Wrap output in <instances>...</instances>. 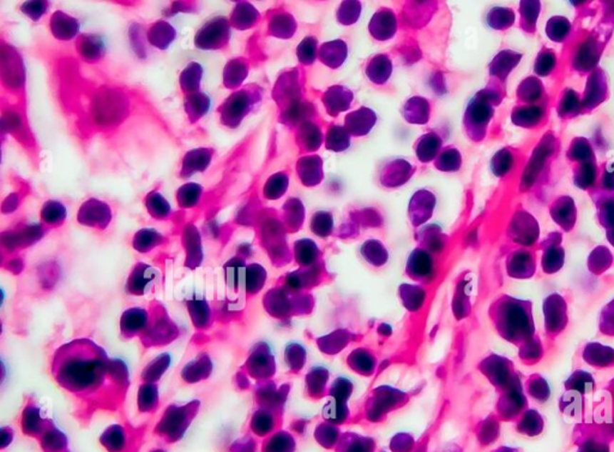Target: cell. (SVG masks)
<instances>
[{
	"instance_id": "17",
	"label": "cell",
	"mask_w": 614,
	"mask_h": 452,
	"mask_svg": "<svg viewBox=\"0 0 614 452\" xmlns=\"http://www.w3.org/2000/svg\"><path fill=\"white\" fill-rule=\"evenodd\" d=\"M327 149L334 152H342L351 146V135L344 126H334L329 129L327 135Z\"/></svg>"
},
{
	"instance_id": "13",
	"label": "cell",
	"mask_w": 614,
	"mask_h": 452,
	"mask_svg": "<svg viewBox=\"0 0 614 452\" xmlns=\"http://www.w3.org/2000/svg\"><path fill=\"white\" fill-rule=\"evenodd\" d=\"M430 104L420 96H415L404 105V116L409 123L425 124L430 119Z\"/></svg>"
},
{
	"instance_id": "11",
	"label": "cell",
	"mask_w": 614,
	"mask_h": 452,
	"mask_svg": "<svg viewBox=\"0 0 614 452\" xmlns=\"http://www.w3.org/2000/svg\"><path fill=\"white\" fill-rule=\"evenodd\" d=\"M392 63L385 54H377L369 61L366 68V75L374 84H383L392 76Z\"/></svg>"
},
{
	"instance_id": "28",
	"label": "cell",
	"mask_w": 614,
	"mask_h": 452,
	"mask_svg": "<svg viewBox=\"0 0 614 452\" xmlns=\"http://www.w3.org/2000/svg\"><path fill=\"white\" fill-rule=\"evenodd\" d=\"M191 99L186 103V110L189 112L190 118L195 121L202 117L209 107V99L204 94H193Z\"/></svg>"
},
{
	"instance_id": "35",
	"label": "cell",
	"mask_w": 614,
	"mask_h": 452,
	"mask_svg": "<svg viewBox=\"0 0 614 452\" xmlns=\"http://www.w3.org/2000/svg\"><path fill=\"white\" fill-rule=\"evenodd\" d=\"M147 202L148 207L153 212L151 214L158 216V214H167L170 212V206L158 193H150V195L148 196Z\"/></svg>"
},
{
	"instance_id": "5",
	"label": "cell",
	"mask_w": 614,
	"mask_h": 452,
	"mask_svg": "<svg viewBox=\"0 0 614 452\" xmlns=\"http://www.w3.org/2000/svg\"><path fill=\"white\" fill-rule=\"evenodd\" d=\"M369 31L379 41H385L395 35L397 29L396 16L392 10H382L374 14L369 23Z\"/></svg>"
},
{
	"instance_id": "23",
	"label": "cell",
	"mask_w": 614,
	"mask_h": 452,
	"mask_svg": "<svg viewBox=\"0 0 614 452\" xmlns=\"http://www.w3.org/2000/svg\"><path fill=\"white\" fill-rule=\"evenodd\" d=\"M200 77H202V69L200 65L196 63L190 64L184 73L181 74V89L184 88V91H197L200 88Z\"/></svg>"
},
{
	"instance_id": "24",
	"label": "cell",
	"mask_w": 614,
	"mask_h": 452,
	"mask_svg": "<svg viewBox=\"0 0 614 452\" xmlns=\"http://www.w3.org/2000/svg\"><path fill=\"white\" fill-rule=\"evenodd\" d=\"M203 189L196 183H188L186 186H181L178 191V201L179 205L184 207H193L200 200Z\"/></svg>"
},
{
	"instance_id": "40",
	"label": "cell",
	"mask_w": 614,
	"mask_h": 452,
	"mask_svg": "<svg viewBox=\"0 0 614 452\" xmlns=\"http://www.w3.org/2000/svg\"><path fill=\"white\" fill-rule=\"evenodd\" d=\"M151 452H166V451H163V450H154V451H151Z\"/></svg>"
},
{
	"instance_id": "21",
	"label": "cell",
	"mask_w": 614,
	"mask_h": 452,
	"mask_svg": "<svg viewBox=\"0 0 614 452\" xmlns=\"http://www.w3.org/2000/svg\"><path fill=\"white\" fill-rule=\"evenodd\" d=\"M461 164H462V158L456 149H445L444 152L441 153L437 161H436V168L439 169L441 171H457L460 170Z\"/></svg>"
},
{
	"instance_id": "14",
	"label": "cell",
	"mask_w": 614,
	"mask_h": 452,
	"mask_svg": "<svg viewBox=\"0 0 614 452\" xmlns=\"http://www.w3.org/2000/svg\"><path fill=\"white\" fill-rule=\"evenodd\" d=\"M441 149V139L437 134L429 133L422 135L416 142L415 152L422 163H429L437 156Z\"/></svg>"
},
{
	"instance_id": "27",
	"label": "cell",
	"mask_w": 614,
	"mask_h": 452,
	"mask_svg": "<svg viewBox=\"0 0 614 452\" xmlns=\"http://www.w3.org/2000/svg\"><path fill=\"white\" fill-rule=\"evenodd\" d=\"M246 74H247V69L245 68L244 63L240 61H233L226 68L225 82L228 87H237V84H242V80L245 79Z\"/></svg>"
},
{
	"instance_id": "3",
	"label": "cell",
	"mask_w": 614,
	"mask_h": 452,
	"mask_svg": "<svg viewBox=\"0 0 614 452\" xmlns=\"http://www.w3.org/2000/svg\"><path fill=\"white\" fill-rule=\"evenodd\" d=\"M252 94L247 89L246 91H237L234 93L230 99L227 100L222 106L223 119L227 126H235L242 122V118L245 117L247 112L252 106Z\"/></svg>"
},
{
	"instance_id": "25",
	"label": "cell",
	"mask_w": 614,
	"mask_h": 452,
	"mask_svg": "<svg viewBox=\"0 0 614 452\" xmlns=\"http://www.w3.org/2000/svg\"><path fill=\"white\" fill-rule=\"evenodd\" d=\"M288 188V179L283 174H276L269 179L265 188H264V194L268 199H279L282 196V194L286 193Z\"/></svg>"
},
{
	"instance_id": "34",
	"label": "cell",
	"mask_w": 614,
	"mask_h": 452,
	"mask_svg": "<svg viewBox=\"0 0 614 452\" xmlns=\"http://www.w3.org/2000/svg\"><path fill=\"white\" fill-rule=\"evenodd\" d=\"M65 446V438L59 433H49L42 441V448L46 452H63Z\"/></svg>"
},
{
	"instance_id": "9",
	"label": "cell",
	"mask_w": 614,
	"mask_h": 452,
	"mask_svg": "<svg viewBox=\"0 0 614 452\" xmlns=\"http://www.w3.org/2000/svg\"><path fill=\"white\" fill-rule=\"evenodd\" d=\"M348 47L342 40L325 42L319 49V59L327 66L337 69L346 61Z\"/></svg>"
},
{
	"instance_id": "2",
	"label": "cell",
	"mask_w": 614,
	"mask_h": 452,
	"mask_svg": "<svg viewBox=\"0 0 614 452\" xmlns=\"http://www.w3.org/2000/svg\"><path fill=\"white\" fill-rule=\"evenodd\" d=\"M545 327L550 335L561 333L568 325V304L561 295L553 293L543 303Z\"/></svg>"
},
{
	"instance_id": "30",
	"label": "cell",
	"mask_w": 614,
	"mask_h": 452,
	"mask_svg": "<svg viewBox=\"0 0 614 452\" xmlns=\"http://www.w3.org/2000/svg\"><path fill=\"white\" fill-rule=\"evenodd\" d=\"M529 393L533 398L538 399L540 402L546 401L550 397V388L546 380L540 376H533L529 381Z\"/></svg>"
},
{
	"instance_id": "31",
	"label": "cell",
	"mask_w": 614,
	"mask_h": 452,
	"mask_svg": "<svg viewBox=\"0 0 614 452\" xmlns=\"http://www.w3.org/2000/svg\"><path fill=\"white\" fill-rule=\"evenodd\" d=\"M563 251L554 247L543 255V266L546 273H554L563 266Z\"/></svg>"
},
{
	"instance_id": "4",
	"label": "cell",
	"mask_w": 614,
	"mask_h": 452,
	"mask_svg": "<svg viewBox=\"0 0 614 452\" xmlns=\"http://www.w3.org/2000/svg\"><path fill=\"white\" fill-rule=\"evenodd\" d=\"M377 122V116L371 109L362 107L347 114L344 128L351 136H365Z\"/></svg>"
},
{
	"instance_id": "26",
	"label": "cell",
	"mask_w": 614,
	"mask_h": 452,
	"mask_svg": "<svg viewBox=\"0 0 614 452\" xmlns=\"http://www.w3.org/2000/svg\"><path fill=\"white\" fill-rule=\"evenodd\" d=\"M362 12V4H359L357 1H346L343 4L339 5V11H337V19L339 23L349 26L353 23L357 22Z\"/></svg>"
},
{
	"instance_id": "38",
	"label": "cell",
	"mask_w": 614,
	"mask_h": 452,
	"mask_svg": "<svg viewBox=\"0 0 614 452\" xmlns=\"http://www.w3.org/2000/svg\"><path fill=\"white\" fill-rule=\"evenodd\" d=\"M47 6L49 5L46 3H26L22 5V10L31 19H38L41 17L42 14H45Z\"/></svg>"
},
{
	"instance_id": "10",
	"label": "cell",
	"mask_w": 614,
	"mask_h": 452,
	"mask_svg": "<svg viewBox=\"0 0 614 452\" xmlns=\"http://www.w3.org/2000/svg\"><path fill=\"white\" fill-rule=\"evenodd\" d=\"M318 156H305L299 160L298 174L302 182L307 186H317L323 179V166Z\"/></svg>"
},
{
	"instance_id": "18",
	"label": "cell",
	"mask_w": 614,
	"mask_h": 452,
	"mask_svg": "<svg viewBox=\"0 0 614 452\" xmlns=\"http://www.w3.org/2000/svg\"><path fill=\"white\" fill-rule=\"evenodd\" d=\"M101 443L110 452H125L128 448V439L124 430L119 427H111L101 438Z\"/></svg>"
},
{
	"instance_id": "16",
	"label": "cell",
	"mask_w": 614,
	"mask_h": 452,
	"mask_svg": "<svg viewBox=\"0 0 614 452\" xmlns=\"http://www.w3.org/2000/svg\"><path fill=\"white\" fill-rule=\"evenodd\" d=\"M175 38V31L166 22H158L151 27L148 39L160 50H165Z\"/></svg>"
},
{
	"instance_id": "39",
	"label": "cell",
	"mask_w": 614,
	"mask_h": 452,
	"mask_svg": "<svg viewBox=\"0 0 614 452\" xmlns=\"http://www.w3.org/2000/svg\"><path fill=\"white\" fill-rule=\"evenodd\" d=\"M541 353H543V351H541L539 339H529L527 355H526L528 360H533V362L539 361L540 358H541Z\"/></svg>"
},
{
	"instance_id": "37",
	"label": "cell",
	"mask_w": 614,
	"mask_h": 452,
	"mask_svg": "<svg viewBox=\"0 0 614 452\" xmlns=\"http://www.w3.org/2000/svg\"><path fill=\"white\" fill-rule=\"evenodd\" d=\"M524 422L529 423V428H528L527 432H531L533 436H536V434L539 433L540 431L543 430V418L538 411H527L526 416H524Z\"/></svg>"
},
{
	"instance_id": "29",
	"label": "cell",
	"mask_w": 614,
	"mask_h": 452,
	"mask_svg": "<svg viewBox=\"0 0 614 452\" xmlns=\"http://www.w3.org/2000/svg\"><path fill=\"white\" fill-rule=\"evenodd\" d=\"M299 61L304 64H311L316 61L317 58V40L313 36H307L305 40H302V44L299 45L298 51Z\"/></svg>"
},
{
	"instance_id": "12",
	"label": "cell",
	"mask_w": 614,
	"mask_h": 452,
	"mask_svg": "<svg viewBox=\"0 0 614 452\" xmlns=\"http://www.w3.org/2000/svg\"><path fill=\"white\" fill-rule=\"evenodd\" d=\"M211 158H213L211 149H203L191 151L185 156L181 176L189 177V176L193 175V172L204 171L208 168V164L210 161Z\"/></svg>"
},
{
	"instance_id": "36",
	"label": "cell",
	"mask_w": 614,
	"mask_h": 452,
	"mask_svg": "<svg viewBox=\"0 0 614 452\" xmlns=\"http://www.w3.org/2000/svg\"><path fill=\"white\" fill-rule=\"evenodd\" d=\"M305 126L306 128L302 129V141L305 142L306 147L309 149H318L320 142H322L319 130L311 126V124H306Z\"/></svg>"
},
{
	"instance_id": "15",
	"label": "cell",
	"mask_w": 614,
	"mask_h": 452,
	"mask_svg": "<svg viewBox=\"0 0 614 452\" xmlns=\"http://www.w3.org/2000/svg\"><path fill=\"white\" fill-rule=\"evenodd\" d=\"M53 34L57 39L61 40H70L72 36H75L76 33H78V23L76 19L68 17L63 12H57L52 17L51 22Z\"/></svg>"
},
{
	"instance_id": "20",
	"label": "cell",
	"mask_w": 614,
	"mask_h": 452,
	"mask_svg": "<svg viewBox=\"0 0 614 452\" xmlns=\"http://www.w3.org/2000/svg\"><path fill=\"white\" fill-rule=\"evenodd\" d=\"M594 379L589 373L583 372V371H577L573 373V376H570L569 380L566 383V388L570 391L578 392L580 395H584L587 392L592 391L594 388Z\"/></svg>"
},
{
	"instance_id": "6",
	"label": "cell",
	"mask_w": 614,
	"mask_h": 452,
	"mask_svg": "<svg viewBox=\"0 0 614 452\" xmlns=\"http://www.w3.org/2000/svg\"><path fill=\"white\" fill-rule=\"evenodd\" d=\"M353 101V93L342 86L329 88L325 91L323 103L330 116H337L339 112L348 110Z\"/></svg>"
},
{
	"instance_id": "19",
	"label": "cell",
	"mask_w": 614,
	"mask_h": 452,
	"mask_svg": "<svg viewBox=\"0 0 614 452\" xmlns=\"http://www.w3.org/2000/svg\"><path fill=\"white\" fill-rule=\"evenodd\" d=\"M257 14L256 9L252 8V5L250 4H239L237 9L234 10L233 17H232V23L234 27L245 29V28L251 27L256 23Z\"/></svg>"
},
{
	"instance_id": "33",
	"label": "cell",
	"mask_w": 614,
	"mask_h": 452,
	"mask_svg": "<svg viewBox=\"0 0 614 452\" xmlns=\"http://www.w3.org/2000/svg\"><path fill=\"white\" fill-rule=\"evenodd\" d=\"M600 330L605 335L614 336V300L603 307L600 318Z\"/></svg>"
},
{
	"instance_id": "8",
	"label": "cell",
	"mask_w": 614,
	"mask_h": 452,
	"mask_svg": "<svg viewBox=\"0 0 614 452\" xmlns=\"http://www.w3.org/2000/svg\"><path fill=\"white\" fill-rule=\"evenodd\" d=\"M583 358L593 367L606 368L614 365V350L599 343H590L584 348Z\"/></svg>"
},
{
	"instance_id": "32",
	"label": "cell",
	"mask_w": 614,
	"mask_h": 452,
	"mask_svg": "<svg viewBox=\"0 0 614 452\" xmlns=\"http://www.w3.org/2000/svg\"><path fill=\"white\" fill-rule=\"evenodd\" d=\"M102 46L101 41L95 36H87L84 35L79 46V52L83 54L84 58H98L101 54Z\"/></svg>"
},
{
	"instance_id": "7",
	"label": "cell",
	"mask_w": 614,
	"mask_h": 452,
	"mask_svg": "<svg viewBox=\"0 0 614 452\" xmlns=\"http://www.w3.org/2000/svg\"><path fill=\"white\" fill-rule=\"evenodd\" d=\"M411 164L404 161V160H395L392 163L388 164V166L384 169V171L382 174V182L385 186H402L404 182H407L408 179H411Z\"/></svg>"
},
{
	"instance_id": "22",
	"label": "cell",
	"mask_w": 614,
	"mask_h": 452,
	"mask_svg": "<svg viewBox=\"0 0 614 452\" xmlns=\"http://www.w3.org/2000/svg\"><path fill=\"white\" fill-rule=\"evenodd\" d=\"M295 28H297V24H295V19L287 15V14L277 16L275 19H272V24H270L272 34L280 36V38H290L295 34Z\"/></svg>"
},
{
	"instance_id": "1",
	"label": "cell",
	"mask_w": 614,
	"mask_h": 452,
	"mask_svg": "<svg viewBox=\"0 0 614 452\" xmlns=\"http://www.w3.org/2000/svg\"><path fill=\"white\" fill-rule=\"evenodd\" d=\"M228 21L225 17H218L200 28L196 36V45L204 50H215L228 41Z\"/></svg>"
}]
</instances>
